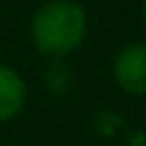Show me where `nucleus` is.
Instances as JSON below:
<instances>
[{"instance_id": "nucleus-1", "label": "nucleus", "mask_w": 146, "mask_h": 146, "mask_svg": "<svg viewBox=\"0 0 146 146\" xmlns=\"http://www.w3.org/2000/svg\"><path fill=\"white\" fill-rule=\"evenodd\" d=\"M87 11L76 0H52L33 14L30 38L33 46L46 57H65L76 52L87 38Z\"/></svg>"}, {"instance_id": "nucleus-2", "label": "nucleus", "mask_w": 146, "mask_h": 146, "mask_svg": "<svg viewBox=\"0 0 146 146\" xmlns=\"http://www.w3.org/2000/svg\"><path fill=\"white\" fill-rule=\"evenodd\" d=\"M114 81L127 95H146V41L125 46L114 60Z\"/></svg>"}, {"instance_id": "nucleus-3", "label": "nucleus", "mask_w": 146, "mask_h": 146, "mask_svg": "<svg viewBox=\"0 0 146 146\" xmlns=\"http://www.w3.org/2000/svg\"><path fill=\"white\" fill-rule=\"evenodd\" d=\"M27 84L11 65L0 62V122H8L25 108Z\"/></svg>"}, {"instance_id": "nucleus-4", "label": "nucleus", "mask_w": 146, "mask_h": 146, "mask_svg": "<svg viewBox=\"0 0 146 146\" xmlns=\"http://www.w3.org/2000/svg\"><path fill=\"white\" fill-rule=\"evenodd\" d=\"M143 22H146V0H143Z\"/></svg>"}]
</instances>
